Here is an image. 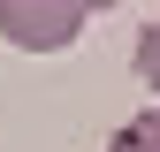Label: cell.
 <instances>
[{
	"label": "cell",
	"mask_w": 160,
	"mask_h": 152,
	"mask_svg": "<svg viewBox=\"0 0 160 152\" xmlns=\"http://www.w3.org/2000/svg\"><path fill=\"white\" fill-rule=\"evenodd\" d=\"M137 84H145V91H160V23H145V31H137Z\"/></svg>",
	"instance_id": "cell-3"
},
{
	"label": "cell",
	"mask_w": 160,
	"mask_h": 152,
	"mask_svg": "<svg viewBox=\"0 0 160 152\" xmlns=\"http://www.w3.org/2000/svg\"><path fill=\"white\" fill-rule=\"evenodd\" d=\"M107 152H160V107H145L137 122H122L114 129V145Z\"/></svg>",
	"instance_id": "cell-2"
},
{
	"label": "cell",
	"mask_w": 160,
	"mask_h": 152,
	"mask_svg": "<svg viewBox=\"0 0 160 152\" xmlns=\"http://www.w3.org/2000/svg\"><path fill=\"white\" fill-rule=\"evenodd\" d=\"M84 0H0V38L23 53H61L76 46V31H84Z\"/></svg>",
	"instance_id": "cell-1"
}]
</instances>
